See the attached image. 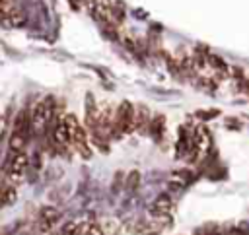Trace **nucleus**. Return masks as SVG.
Listing matches in <instances>:
<instances>
[{"instance_id":"nucleus-9","label":"nucleus","mask_w":249,"mask_h":235,"mask_svg":"<svg viewBox=\"0 0 249 235\" xmlns=\"http://www.w3.org/2000/svg\"><path fill=\"white\" fill-rule=\"evenodd\" d=\"M150 136L156 140V142H160L161 138H163V132H165V118L161 117V115H156L154 118H152V122H150Z\"/></svg>"},{"instance_id":"nucleus-16","label":"nucleus","mask_w":249,"mask_h":235,"mask_svg":"<svg viewBox=\"0 0 249 235\" xmlns=\"http://www.w3.org/2000/svg\"><path fill=\"white\" fill-rule=\"evenodd\" d=\"M216 115H218V111H204V115L198 111V117H200V118H212V117H216Z\"/></svg>"},{"instance_id":"nucleus-5","label":"nucleus","mask_w":249,"mask_h":235,"mask_svg":"<svg viewBox=\"0 0 249 235\" xmlns=\"http://www.w3.org/2000/svg\"><path fill=\"white\" fill-rule=\"evenodd\" d=\"M27 155L23 153V151H18V153H12V159H8V163H6V171H8V175L16 181V179H21L23 177V173H25V169H27Z\"/></svg>"},{"instance_id":"nucleus-10","label":"nucleus","mask_w":249,"mask_h":235,"mask_svg":"<svg viewBox=\"0 0 249 235\" xmlns=\"http://www.w3.org/2000/svg\"><path fill=\"white\" fill-rule=\"evenodd\" d=\"M152 212H154L156 216H165V214H169V212H171V198H169L167 194H160V196L156 198V202L152 204Z\"/></svg>"},{"instance_id":"nucleus-4","label":"nucleus","mask_w":249,"mask_h":235,"mask_svg":"<svg viewBox=\"0 0 249 235\" xmlns=\"http://www.w3.org/2000/svg\"><path fill=\"white\" fill-rule=\"evenodd\" d=\"M60 219V212L53 206H43L39 210V219H37V225H39V231L41 233H49L53 229V225Z\"/></svg>"},{"instance_id":"nucleus-1","label":"nucleus","mask_w":249,"mask_h":235,"mask_svg":"<svg viewBox=\"0 0 249 235\" xmlns=\"http://www.w3.org/2000/svg\"><path fill=\"white\" fill-rule=\"evenodd\" d=\"M64 118H66V124H68V132H70V144H72V148H74L84 159H89V157H91V148H89V144H88L86 128L78 122V118H76L72 113H68Z\"/></svg>"},{"instance_id":"nucleus-11","label":"nucleus","mask_w":249,"mask_h":235,"mask_svg":"<svg viewBox=\"0 0 249 235\" xmlns=\"http://www.w3.org/2000/svg\"><path fill=\"white\" fill-rule=\"evenodd\" d=\"M16 198H18L16 185H8V183H4V186H2V204H4V206H10V204L16 202Z\"/></svg>"},{"instance_id":"nucleus-14","label":"nucleus","mask_w":249,"mask_h":235,"mask_svg":"<svg viewBox=\"0 0 249 235\" xmlns=\"http://www.w3.org/2000/svg\"><path fill=\"white\" fill-rule=\"evenodd\" d=\"M138 181H140V173H138V171H132V173L128 175V181H126V188H128V190H134V188L138 186Z\"/></svg>"},{"instance_id":"nucleus-15","label":"nucleus","mask_w":249,"mask_h":235,"mask_svg":"<svg viewBox=\"0 0 249 235\" xmlns=\"http://www.w3.org/2000/svg\"><path fill=\"white\" fill-rule=\"evenodd\" d=\"M231 235H249V225L239 223L237 227H233V229H231Z\"/></svg>"},{"instance_id":"nucleus-7","label":"nucleus","mask_w":249,"mask_h":235,"mask_svg":"<svg viewBox=\"0 0 249 235\" xmlns=\"http://www.w3.org/2000/svg\"><path fill=\"white\" fill-rule=\"evenodd\" d=\"M150 122H152V117H150V111L146 105H138L136 107V115H134V130L136 132H148L150 130Z\"/></svg>"},{"instance_id":"nucleus-12","label":"nucleus","mask_w":249,"mask_h":235,"mask_svg":"<svg viewBox=\"0 0 249 235\" xmlns=\"http://www.w3.org/2000/svg\"><path fill=\"white\" fill-rule=\"evenodd\" d=\"M208 64H210L216 72H220V74H226V72H228L226 62H224L220 56H216V54H208Z\"/></svg>"},{"instance_id":"nucleus-17","label":"nucleus","mask_w":249,"mask_h":235,"mask_svg":"<svg viewBox=\"0 0 249 235\" xmlns=\"http://www.w3.org/2000/svg\"><path fill=\"white\" fill-rule=\"evenodd\" d=\"M146 235H158V233H154V231H152V233H146Z\"/></svg>"},{"instance_id":"nucleus-18","label":"nucleus","mask_w":249,"mask_h":235,"mask_svg":"<svg viewBox=\"0 0 249 235\" xmlns=\"http://www.w3.org/2000/svg\"><path fill=\"white\" fill-rule=\"evenodd\" d=\"M196 235H198V233H196Z\"/></svg>"},{"instance_id":"nucleus-13","label":"nucleus","mask_w":249,"mask_h":235,"mask_svg":"<svg viewBox=\"0 0 249 235\" xmlns=\"http://www.w3.org/2000/svg\"><path fill=\"white\" fill-rule=\"evenodd\" d=\"M82 235H105V229L101 227V223L89 221V223L84 227V233H82Z\"/></svg>"},{"instance_id":"nucleus-2","label":"nucleus","mask_w":249,"mask_h":235,"mask_svg":"<svg viewBox=\"0 0 249 235\" xmlns=\"http://www.w3.org/2000/svg\"><path fill=\"white\" fill-rule=\"evenodd\" d=\"M134 115L136 109L132 107L130 101H121L117 113H115V134L123 136L134 130Z\"/></svg>"},{"instance_id":"nucleus-8","label":"nucleus","mask_w":249,"mask_h":235,"mask_svg":"<svg viewBox=\"0 0 249 235\" xmlns=\"http://www.w3.org/2000/svg\"><path fill=\"white\" fill-rule=\"evenodd\" d=\"M97 120H99V113H97V105H95V99L91 93L86 95V124L89 128V132L95 130L97 126Z\"/></svg>"},{"instance_id":"nucleus-3","label":"nucleus","mask_w":249,"mask_h":235,"mask_svg":"<svg viewBox=\"0 0 249 235\" xmlns=\"http://www.w3.org/2000/svg\"><path fill=\"white\" fill-rule=\"evenodd\" d=\"M51 117H53V101L51 99H41L39 103H35V107L31 109L33 132H37V134L45 132Z\"/></svg>"},{"instance_id":"nucleus-6","label":"nucleus","mask_w":249,"mask_h":235,"mask_svg":"<svg viewBox=\"0 0 249 235\" xmlns=\"http://www.w3.org/2000/svg\"><path fill=\"white\" fill-rule=\"evenodd\" d=\"M53 140L58 148H64L70 144V132H68V124H66V118H56L54 120V126H53Z\"/></svg>"}]
</instances>
